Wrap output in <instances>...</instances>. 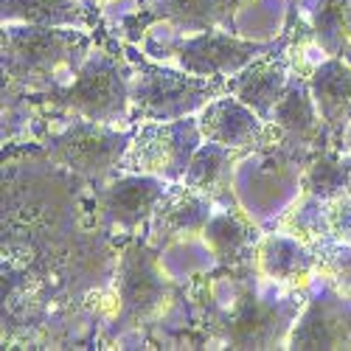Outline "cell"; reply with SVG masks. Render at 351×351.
<instances>
[{"label": "cell", "instance_id": "21", "mask_svg": "<svg viewBox=\"0 0 351 351\" xmlns=\"http://www.w3.org/2000/svg\"><path fill=\"white\" fill-rule=\"evenodd\" d=\"M3 20L34 25H82L84 14L73 0H3Z\"/></svg>", "mask_w": 351, "mask_h": 351}, {"label": "cell", "instance_id": "6", "mask_svg": "<svg viewBox=\"0 0 351 351\" xmlns=\"http://www.w3.org/2000/svg\"><path fill=\"white\" fill-rule=\"evenodd\" d=\"M265 51H270L265 43L239 40V37L222 34L219 28H211V32L189 34L174 48L171 60L178 62V68H183L189 73L225 79V76L239 73L245 65H250L256 56H261Z\"/></svg>", "mask_w": 351, "mask_h": 351}, {"label": "cell", "instance_id": "9", "mask_svg": "<svg viewBox=\"0 0 351 351\" xmlns=\"http://www.w3.org/2000/svg\"><path fill=\"white\" fill-rule=\"evenodd\" d=\"M166 189L169 186L163 183V178H155V174H143V171L121 174L119 180H112L101 191V214L115 228L135 230L146 219H152Z\"/></svg>", "mask_w": 351, "mask_h": 351}, {"label": "cell", "instance_id": "14", "mask_svg": "<svg viewBox=\"0 0 351 351\" xmlns=\"http://www.w3.org/2000/svg\"><path fill=\"white\" fill-rule=\"evenodd\" d=\"M309 90L324 121L335 132H346L351 121V65L346 56H329L309 76Z\"/></svg>", "mask_w": 351, "mask_h": 351}, {"label": "cell", "instance_id": "22", "mask_svg": "<svg viewBox=\"0 0 351 351\" xmlns=\"http://www.w3.org/2000/svg\"><path fill=\"white\" fill-rule=\"evenodd\" d=\"M324 230L337 245L351 247V191L324 199Z\"/></svg>", "mask_w": 351, "mask_h": 351}, {"label": "cell", "instance_id": "3", "mask_svg": "<svg viewBox=\"0 0 351 351\" xmlns=\"http://www.w3.org/2000/svg\"><path fill=\"white\" fill-rule=\"evenodd\" d=\"M199 141L206 138H202L199 121L191 115L171 121L146 119L130 138L121 169L155 174L163 180H183L194 152L199 149Z\"/></svg>", "mask_w": 351, "mask_h": 351}, {"label": "cell", "instance_id": "19", "mask_svg": "<svg viewBox=\"0 0 351 351\" xmlns=\"http://www.w3.org/2000/svg\"><path fill=\"white\" fill-rule=\"evenodd\" d=\"M155 12L186 34H199L219 28L225 17V0H158Z\"/></svg>", "mask_w": 351, "mask_h": 351}, {"label": "cell", "instance_id": "17", "mask_svg": "<svg viewBox=\"0 0 351 351\" xmlns=\"http://www.w3.org/2000/svg\"><path fill=\"white\" fill-rule=\"evenodd\" d=\"M301 186L306 197H317V199H332V197L348 194L351 191V155L332 152V149L317 152L304 169Z\"/></svg>", "mask_w": 351, "mask_h": 351}, {"label": "cell", "instance_id": "4", "mask_svg": "<svg viewBox=\"0 0 351 351\" xmlns=\"http://www.w3.org/2000/svg\"><path fill=\"white\" fill-rule=\"evenodd\" d=\"M56 99L79 119H90L101 124L124 121L132 110L130 79L124 68L104 53L87 56L84 65L76 71L73 82L62 87Z\"/></svg>", "mask_w": 351, "mask_h": 351}, {"label": "cell", "instance_id": "8", "mask_svg": "<svg viewBox=\"0 0 351 351\" xmlns=\"http://www.w3.org/2000/svg\"><path fill=\"white\" fill-rule=\"evenodd\" d=\"M202 138L230 146V149H250V146H261L267 135V121L261 115L247 107L242 99H237L233 93L228 96H217L211 99L197 115Z\"/></svg>", "mask_w": 351, "mask_h": 351}, {"label": "cell", "instance_id": "2", "mask_svg": "<svg viewBox=\"0 0 351 351\" xmlns=\"http://www.w3.org/2000/svg\"><path fill=\"white\" fill-rule=\"evenodd\" d=\"M222 93L219 79L197 76L189 71H171L160 65H141L130 79V101L141 119L171 121L186 119L194 110H202Z\"/></svg>", "mask_w": 351, "mask_h": 351}, {"label": "cell", "instance_id": "15", "mask_svg": "<svg viewBox=\"0 0 351 351\" xmlns=\"http://www.w3.org/2000/svg\"><path fill=\"white\" fill-rule=\"evenodd\" d=\"M202 239L208 250L225 261V265H237L247 258L258 247V230L237 211H217L202 228Z\"/></svg>", "mask_w": 351, "mask_h": 351}, {"label": "cell", "instance_id": "12", "mask_svg": "<svg viewBox=\"0 0 351 351\" xmlns=\"http://www.w3.org/2000/svg\"><path fill=\"white\" fill-rule=\"evenodd\" d=\"M267 124L276 127L289 143H301V146H317L329 132L309 90V82H289L287 93L276 104Z\"/></svg>", "mask_w": 351, "mask_h": 351}, {"label": "cell", "instance_id": "13", "mask_svg": "<svg viewBox=\"0 0 351 351\" xmlns=\"http://www.w3.org/2000/svg\"><path fill=\"white\" fill-rule=\"evenodd\" d=\"M256 267L265 278L298 284L315 273L317 258L306 247V242L301 237H295V233H270V237L258 239Z\"/></svg>", "mask_w": 351, "mask_h": 351}, {"label": "cell", "instance_id": "5", "mask_svg": "<svg viewBox=\"0 0 351 351\" xmlns=\"http://www.w3.org/2000/svg\"><path fill=\"white\" fill-rule=\"evenodd\" d=\"M130 146V135L112 130V124L79 119L53 141L51 158L82 174V178H104L115 166H121Z\"/></svg>", "mask_w": 351, "mask_h": 351}, {"label": "cell", "instance_id": "1", "mask_svg": "<svg viewBox=\"0 0 351 351\" xmlns=\"http://www.w3.org/2000/svg\"><path fill=\"white\" fill-rule=\"evenodd\" d=\"M87 37L73 25L12 23L3 28V71L20 84H45L48 79L79 71L87 60Z\"/></svg>", "mask_w": 351, "mask_h": 351}, {"label": "cell", "instance_id": "20", "mask_svg": "<svg viewBox=\"0 0 351 351\" xmlns=\"http://www.w3.org/2000/svg\"><path fill=\"white\" fill-rule=\"evenodd\" d=\"M233 158H237V149H230V146H222V143H214V141L199 143V149L194 152V158H191V163L183 174V183L194 186L199 191L217 194L228 180Z\"/></svg>", "mask_w": 351, "mask_h": 351}, {"label": "cell", "instance_id": "10", "mask_svg": "<svg viewBox=\"0 0 351 351\" xmlns=\"http://www.w3.org/2000/svg\"><path fill=\"white\" fill-rule=\"evenodd\" d=\"M289 68L281 56L276 53H261L250 65H245L239 73H233L228 82V93L242 99L247 107H253L261 119L270 121V115L281 96L289 87Z\"/></svg>", "mask_w": 351, "mask_h": 351}, {"label": "cell", "instance_id": "16", "mask_svg": "<svg viewBox=\"0 0 351 351\" xmlns=\"http://www.w3.org/2000/svg\"><path fill=\"white\" fill-rule=\"evenodd\" d=\"M309 23L326 56H351V0H315Z\"/></svg>", "mask_w": 351, "mask_h": 351}, {"label": "cell", "instance_id": "18", "mask_svg": "<svg viewBox=\"0 0 351 351\" xmlns=\"http://www.w3.org/2000/svg\"><path fill=\"white\" fill-rule=\"evenodd\" d=\"M346 340H348V329L343 317L320 301L306 306L295 332L289 337L292 348H343Z\"/></svg>", "mask_w": 351, "mask_h": 351}, {"label": "cell", "instance_id": "11", "mask_svg": "<svg viewBox=\"0 0 351 351\" xmlns=\"http://www.w3.org/2000/svg\"><path fill=\"white\" fill-rule=\"evenodd\" d=\"M214 214V202L208 191L194 186H169L152 214L155 233L163 239H178L189 233H202L206 222Z\"/></svg>", "mask_w": 351, "mask_h": 351}, {"label": "cell", "instance_id": "7", "mask_svg": "<svg viewBox=\"0 0 351 351\" xmlns=\"http://www.w3.org/2000/svg\"><path fill=\"white\" fill-rule=\"evenodd\" d=\"M115 292H119V306H121L124 324L141 326L163 309V304L169 298V284H166L163 273L158 270L155 256L143 245H135L124 253L121 267H119V281H115Z\"/></svg>", "mask_w": 351, "mask_h": 351}, {"label": "cell", "instance_id": "23", "mask_svg": "<svg viewBox=\"0 0 351 351\" xmlns=\"http://www.w3.org/2000/svg\"><path fill=\"white\" fill-rule=\"evenodd\" d=\"M346 143H348V149H351V121H348V127H346Z\"/></svg>", "mask_w": 351, "mask_h": 351}]
</instances>
